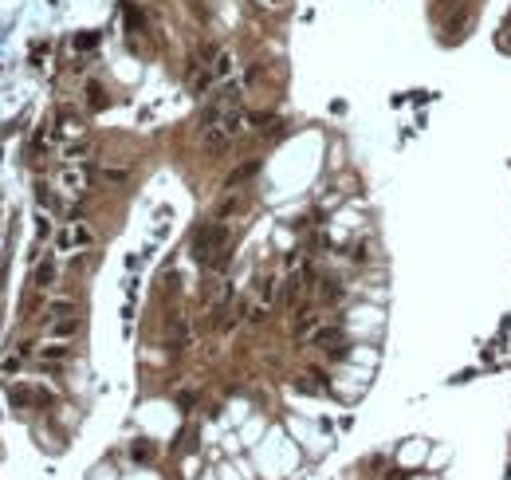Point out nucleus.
Segmentation results:
<instances>
[{"mask_svg":"<svg viewBox=\"0 0 511 480\" xmlns=\"http://www.w3.org/2000/svg\"><path fill=\"white\" fill-rule=\"evenodd\" d=\"M228 236H232V229L224 221L201 224L193 233V256L201 260V264H208L213 272H220L228 264Z\"/></svg>","mask_w":511,"mask_h":480,"instance_id":"1","label":"nucleus"},{"mask_svg":"<svg viewBox=\"0 0 511 480\" xmlns=\"http://www.w3.org/2000/svg\"><path fill=\"white\" fill-rule=\"evenodd\" d=\"M244 126H248V114L236 107V111L213 118L208 126H201V146H205L208 154H220V150H228L232 142L244 134Z\"/></svg>","mask_w":511,"mask_h":480,"instance_id":"2","label":"nucleus"},{"mask_svg":"<svg viewBox=\"0 0 511 480\" xmlns=\"http://www.w3.org/2000/svg\"><path fill=\"white\" fill-rule=\"evenodd\" d=\"M95 245V229L87 221H71L67 224V233L60 236V248L63 252H83V248H91Z\"/></svg>","mask_w":511,"mask_h":480,"instance_id":"3","label":"nucleus"},{"mask_svg":"<svg viewBox=\"0 0 511 480\" xmlns=\"http://www.w3.org/2000/svg\"><path fill=\"white\" fill-rule=\"evenodd\" d=\"M87 185H91V173L83 170V166H63L60 170V189L63 193H71V197H79V193H87Z\"/></svg>","mask_w":511,"mask_h":480,"instance_id":"4","label":"nucleus"},{"mask_svg":"<svg viewBox=\"0 0 511 480\" xmlns=\"http://www.w3.org/2000/svg\"><path fill=\"white\" fill-rule=\"evenodd\" d=\"M55 134H60L63 142H75V138H83V134H87V126H83V118H79V114L63 111V114H60V123H55Z\"/></svg>","mask_w":511,"mask_h":480,"instance_id":"5","label":"nucleus"},{"mask_svg":"<svg viewBox=\"0 0 511 480\" xmlns=\"http://www.w3.org/2000/svg\"><path fill=\"white\" fill-rule=\"evenodd\" d=\"M232 67H236V60H232L228 48H220L217 55H213V63H208V75H213V83H224L232 75Z\"/></svg>","mask_w":511,"mask_h":480,"instance_id":"6","label":"nucleus"},{"mask_svg":"<svg viewBox=\"0 0 511 480\" xmlns=\"http://www.w3.org/2000/svg\"><path fill=\"white\" fill-rule=\"evenodd\" d=\"M319 327H323V315H315V311H299V319H295V339H315Z\"/></svg>","mask_w":511,"mask_h":480,"instance_id":"7","label":"nucleus"},{"mask_svg":"<svg viewBox=\"0 0 511 480\" xmlns=\"http://www.w3.org/2000/svg\"><path fill=\"white\" fill-rule=\"evenodd\" d=\"M79 331V319H75V315H60V319H48V335L51 339H71V335Z\"/></svg>","mask_w":511,"mask_h":480,"instance_id":"8","label":"nucleus"},{"mask_svg":"<svg viewBox=\"0 0 511 480\" xmlns=\"http://www.w3.org/2000/svg\"><path fill=\"white\" fill-rule=\"evenodd\" d=\"M39 358H44V362H63V358H71V346L55 339V343H48L44 350H39Z\"/></svg>","mask_w":511,"mask_h":480,"instance_id":"9","label":"nucleus"},{"mask_svg":"<svg viewBox=\"0 0 511 480\" xmlns=\"http://www.w3.org/2000/svg\"><path fill=\"white\" fill-rule=\"evenodd\" d=\"M319 299H323V303H334V299H342V283H339V280H319Z\"/></svg>","mask_w":511,"mask_h":480,"instance_id":"10","label":"nucleus"},{"mask_svg":"<svg viewBox=\"0 0 511 480\" xmlns=\"http://www.w3.org/2000/svg\"><path fill=\"white\" fill-rule=\"evenodd\" d=\"M126 177H130V170H126V166H122V170H114V166H107V170H102V181H107V185H122Z\"/></svg>","mask_w":511,"mask_h":480,"instance_id":"11","label":"nucleus"},{"mask_svg":"<svg viewBox=\"0 0 511 480\" xmlns=\"http://www.w3.org/2000/svg\"><path fill=\"white\" fill-rule=\"evenodd\" d=\"M51 280H55V264H44V268H36V287H48Z\"/></svg>","mask_w":511,"mask_h":480,"instance_id":"12","label":"nucleus"},{"mask_svg":"<svg viewBox=\"0 0 511 480\" xmlns=\"http://www.w3.org/2000/svg\"><path fill=\"white\" fill-rule=\"evenodd\" d=\"M252 173H256V161H248V166H240V170H236V173H232V177H228V185L244 181V177H252Z\"/></svg>","mask_w":511,"mask_h":480,"instance_id":"13","label":"nucleus"},{"mask_svg":"<svg viewBox=\"0 0 511 480\" xmlns=\"http://www.w3.org/2000/svg\"><path fill=\"white\" fill-rule=\"evenodd\" d=\"M87 95H91V107H102V87H98V83L87 87Z\"/></svg>","mask_w":511,"mask_h":480,"instance_id":"14","label":"nucleus"},{"mask_svg":"<svg viewBox=\"0 0 511 480\" xmlns=\"http://www.w3.org/2000/svg\"><path fill=\"white\" fill-rule=\"evenodd\" d=\"M154 456V445H134V461H150Z\"/></svg>","mask_w":511,"mask_h":480,"instance_id":"15","label":"nucleus"},{"mask_svg":"<svg viewBox=\"0 0 511 480\" xmlns=\"http://www.w3.org/2000/svg\"><path fill=\"white\" fill-rule=\"evenodd\" d=\"M39 205H44V209H55V197H51L44 185H39Z\"/></svg>","mask_w":511,"mask_h":480,"instance_id":"16","label":"nucleus"},{"mask_svg":"<svg viewBox=\"0 0 511 480\" xmlns=\"http://www.w3.org/2000/svg\"><path fill=\"white\" fill-rule=\"evenodd\" d=\"M260 4H268V8H280L283 0H260Z\"/></svg>","mask_w":511,"mask_h":480,"instance_id":"17","label":"nucleus"},{"mask_svg":"<svg viewBox=\"0 0 511 480\" xmlns=\"http://www.w3.org/2000/svg\"><path fill=\"white\" fill-rule=\"evenodd\" d=\"M503 32H508V36H503V44L511 48V20H508V28H503Z\"/></svg>","mask_w":511,"mask_h":480,"instance_id":"18","label":"nucleus"}]
</instances>
